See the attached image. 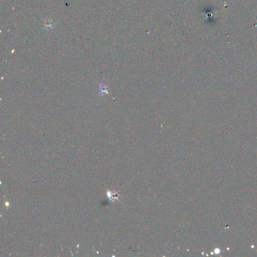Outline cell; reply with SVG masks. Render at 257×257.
I'll list each match as a JSON object with an SVG mask.
<instances>
[{"label":"cell","instance_id":"6da1fadb","mask_svg":"<svg viewBox=\"0 0 257 257\" xmlns=\"http://www.w3.org/2000/svg\"><path fill=\"white\" fill-rule=\"evenodd\" d=\"M106 195L111 202H114L115 201H119V198L121 197L118 191H110V190H107Z\"/></svg>","mask_w":257,"mask_h":257},{"label":"cell","instance_id":"7a4b0ae2","mask_svg":"<svg viewBox=\"0 0 257 257\" xmlns=\"http://www.w3.org/2000/svg\"><path fill=\"white\" fill-rule=\"evenodd\" d=\"M109 94V91H108V88L106 87V85H100V95H104V94Z\"/></svg>","mask_w":257,"mask_h":257},{"label":"cell","instance_id":"3957f363","mask_svg":"<svg viewBox=\"0 0 257 257\" xmlns=\"http://www.w3.org/2000/svg\"><path fill=\"white\" fill-rule=\"evenodd\" d=\"M214 253H215V254H218L219 253H220V249H219V248L215 249V250H214Z\"/></svg>","mask_w":257,"mask_h":257}]
</instances>
